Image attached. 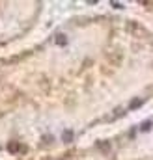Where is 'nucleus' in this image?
<instances>
[{"label": "nucleus", "mask_w": 153, "mask_h": 160, "mask_svg": "<svg viewBox=\"0 0 153 160\" xmlns=\"http://www.w3.org/2000/svg\"><path fill=\"white\" fill-rule=\"evenodd\" d=\"M142 104H144V99H140V97H136V99H133V101H131V104H129V108H133V110H135V108H140Z\"/></svg>", "instance_id": "nucleus-2"}, {"label": "nucleus", "mask_w": 153, "mask_h": 160, "mask_svg": "<svg viewBox=\"0 0 153 160\" xmlns=\"http://www.w3.org/2000/svg\"><path fill=\"white\" fill-rule=\"evenodd\" d=\"M56 43H58L60 47H64V45L67 43V38H66L64 34H60V36H56Z\"/></svg>", "instance_id": "nucleus-3"}, {"label": "nucleus", "mask_w": 153, "mask_h": 160, "mask_svg": "<svg viewBox=\"0 0 153 160\" xmlns=\"http://www.w3.org/2000/svg\"><path fill=\"white\" fill-rule=\"evenodd\" d=\"M8 151H11V153H19V151H23V145L17 143V142H9V143H8Z\"/></svg>", "instance_id": "nucleus-1"}, {"label": "nucleus", "mask_w": 153, "mask_h": 160, "mask_svg": "<svg viewBox=\"0 0 153 160\" xmlns=\"http://www.w3.org/2000/svg\"><path fill=\"white\" fill-rule=\"evenodd\" d=\"M71 140H73V132H71V130H66V132H64V142L69 143Z\"/></svg>", "instance_id": "nucleus-4"}, {"label": "nucleus", "mask_w": 153, "mask_h": 160, "mask_svg": "<svg viewBox=\"0 0 153 160\" xmlns=\"http://www.w3.org/2000/svg\"><path fill=\"white\" fill-rule=\"evenodd\" d=\"M140 128H142L144 132H146V130H150V128H151V121H148V123H144V125H142Z\"/></svg>", "instance_id": "nucleus-5"}]
</instances>
